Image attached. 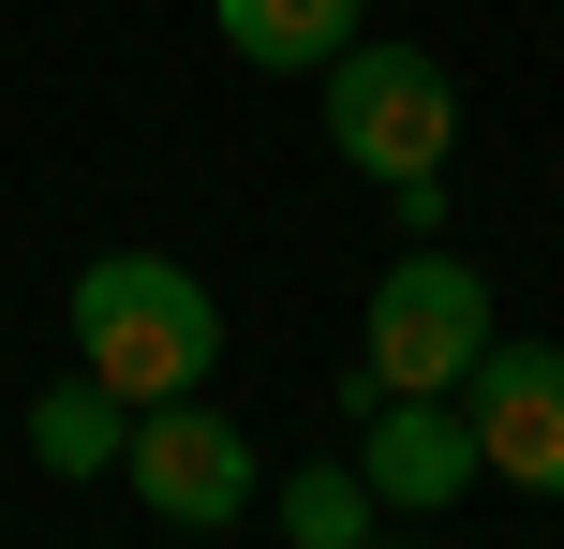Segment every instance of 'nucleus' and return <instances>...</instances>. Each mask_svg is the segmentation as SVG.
<instances>
[{
	"label": "nucleus",
	"instance_id": "obj_1",
	"mask_svg": "<svg viewBox=\"0 0 564 549\" xmlns=\"http://www.w3.org/2000/svg\"><path fill=\"white\" fill-rule=\"evenodd\" d=\"M59 312H75V372H105L119 402H194L224 372V297L178 253H89Z\"/></svg>",
	"mask_w": 564,
	"mask_h": 549
},
{
	"label": "nucleus",
	"instance_id": "obj_2",
	"mask_svg": "<svg viewBox=\"0 0 564 549\" xmlns=\"http://www.w3.org/2000/svg\"><path fill=\"white\" fill-rule=\"evenodd\" d=\"M490 356V283L446 238H401V267L357 297V386L371 402H460Z\"/></svg>",
	"mask_w": 564,
	"mask_h": 549
},
{
	"label": "nucleus",
	"instance_id": "obj_3",
	"mask_svg": "<svg viewBox=\"0 0 564 549\" xmlns=\"http://www.w3.org/2000/svg\"><path fill=\"white\" fill-rule=\"evenodd\" d=\"M312 89H327V149H341L357 178H416V164L460 149V75H446L431 45H371V30H357Z\"/></svg>",
	"mask_w": 564,
	"mask_h": 549
},
{
	"label": "nucleus",
	"instance_id": "obj_4",
	"mask_svg": "<svg viewBox=\"0 0 564 549\" xmlns=\"http://www.w3.org/2000/svg\"><path fill=\"white\" fill-rule=\"evenodd\" d=\"M119 475H134V505H149V520H178V535H224V520H253V505H268L253 431H238L208 386H194V402H134Z\"/></svg>",
	"mask_w": 564,
	"mask_h": 549
},
{
	"label": "nucleus",
	"instance_id": "obj_5",
	"mask_svg": "<svg viewBox=\"0 0 564 549\" xmlns=\"http://www.w3.org/2000/svg\"><path fill=\"white\" fill-rule=\"evenodd\" d=\"M460 416H476V475L564 505V342H490L476 386H460Z\"/></svg>",
	"mask_w": 564,
	"mask_h": 549
},
{
	"label": "nucleus",
	"instance_id": "obj_6",
	"mask_svg": "<svg viewBox=\"0 0 564 549\" xmlns=\"http://www.w3.org/2000/svg\"><path fill=\"white\" fill-rule=\"evenodd\" d=\"M357 475L387 520H446L460 491H476V416L460 402H371L357 416Z\"/></svg>",
	"mask_w": 564,
	"mask_h": 549
},
{
	"label": "nucleus",
	"instance_id": "obj_7",
	"mask_svg": "<svg viewBox=\"0 0 564 549\" xmlns=\"http://www.w3.org/2000/svg\"><path fill=\"white\" fill-rule=\"evenodd\" d=\"M208 15H224V45L253 75H327L357 45V0H208Z\"/></svg>",
	"mask_w": 564,
	"mask_h": 549
},
{
	"label": "nucleus",
	"instance_id": "obj_8",
	"mask_svg": "<svg viewBox=\"0 0 564 549\" xmlns=\"http://www.w3.org/2000/svg\"><path fill=\"white\" fill-rule=\"evenodd\" d=\"M119 446H134V416H119L105 372H59L45 402H30V461L45 475H119Z\"/></svg>",
	"mask_w": 564,
	"mask_h": 549
},
{
	"label": "nucleus",
	"instance_id": "obj_9",
	"mask_svg": "<svg viewBox=\"0 0 564 549\" xmlns=\"http://www.w3.org/2000/svg\"><path fill=\"white\" fill-rule=\"evenodd\" d=\"M371 520H387V505H371L357 461H297V475H268V535H282V549H371Z\"/></svg>",
	"mask_w": 564,
	"mask_h": 549
},
{
	"label": "nucleus",
	"instance_id": "obj_10",
	"mask_svg": "<svg viewBox=\"0 0 564 549\" xmlns=\"http://www.w3.org/2000/svg\"><path fill=\"white\" fill-rule=\"evenodd\" d=\"M371 194L401 208V238H446V164H416V178H371Z\"/></svg>",
	"mask_w": 564,
	"mask_h": 549
},
{
	"label": "nucleus",
	"instance_id": "obj_11",
	"mask_svg": "<svg viewBox=\"0 0 564 549\" xmlns=\"http://www.w3.org/2000/svg\"><path fill=\"white\" fill-rule=\"evenodd\" d=\"M371 549H431V535H371Z\"/></svg>",
	"mask_w": 564,
	"mask_h": 549
}]
</instances>
